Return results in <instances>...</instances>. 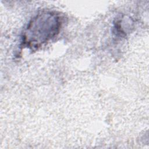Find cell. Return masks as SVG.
<instances>
[{"label": "cell", "instance_id": "cell-1", "mask_svg": "<svg viewBox=\"0 0 149 149\" xmlns=\"http://www.w3.org/2000/svg\"><path fill=\"white\" fill-rule=\"evenodd\" d=\"M61 26L60 17L51 11L42 12L34 17L27 24L22 36L23 45L35 49L54 37Z\"/></svg>", "mask_w": 149, "mask_h": 149}]
</instances>
